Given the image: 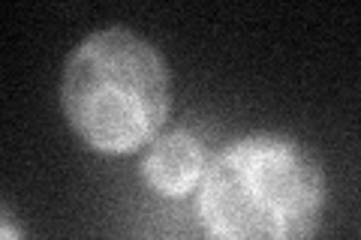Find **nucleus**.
Segmentation results:
<instances>
[{"mask_svg": "<svg viewBox=\"0 0 361 240\" xmlns=\"http://www.w3.org/2000/svg\"><path fill=\"white\" fill-rule=\"evenodd\" d=\"M208 163L211 159L196 135L175 130L151 144L148 156L142 159V180L166 198H184L202 187Z\"/></svg>", "mask_w": 361, "mask_h": 240, "instance_id": "nucleus-3", "label": "nucleus"}, {"mask_svg": "<svg viewBox=\"0 0 361 240\" xmlns=\"http://www.w3.org/2000/svg\"><path fill=\"white\" fill-rule=\"evenodd\" d=\"M61 106L87 147L133 153L166 123L169 70L160 51L133 30H97L66 57Z\"/></svg>", "mask_w": 361, "mask_h": 240, "instance_id": "nucleus-2", "label": "nucleus"}, {"mask_svg": "<svg viewBox=\"0 0 361 240\" xmlns=\"http://www.w3.org/2000/svg\"><path fill=\"white\" fill-rule=\"evenodd\" d=\"M322 208L319 159L277 132L223 147L199 187V220L211 240H313Z\"/></svg>", "mask_w": 361, "mask_h": 240, "instance_id": "nucleus-1", "label": "nucleus"}, {"mask_svg": "<svg viewBox=\"0 0 361 240\" xmlns=\"http://www.w3.org/2000/svg\"><path fill=\"white\" fill-rule=\"evenodd\" d=\"M0 240H21L13 220H9V213H4V222H0Z\"/></svg>", "mask_w": 361, "mask_h": 240, "instance_id": "nucleus-4", "label": "nucleus"}]
</instances>
